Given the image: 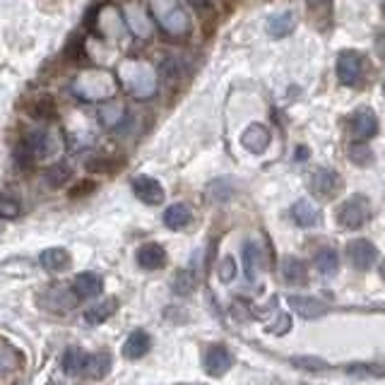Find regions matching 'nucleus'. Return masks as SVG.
<instances>
[{
	"instance_id": "f257e3e1",
	"label": "nucleus",
	"mask_w": 385,
	"mask_h": 385,
	"mask_svg": "<svg viewBox=\"0 0 385 385\" xmlns=\"http://www.w3.org/2000/svg\"><path fill=\"white\" fill-rule=\"evenodd\" d=\"M371 219V202L366 195H352L337 209V222L344 229H362Z\"/></svg>"
},
{
	"instance_id": "f03ea898",
	"label": "nucleus",
	"mask_w": 385,
	"mask_h": 385,
	"mask_svg": "<svg viewBox=\"0 0 385 385\" xmlns=\"http://www.w3.org/2000/svg\"><path fill=\"white\" fill-rule=\"evenodd\" d=\"M366 72V58L359 51H342L337 56V77L342 85L357 87Z\"/></svg>"
},
{
	"instance_id": "7ed1b4c3",
	"label": "nucleus",
	"mask_w": 385,
	"mask_h": 385,
	"mask_svg": "<svg viewBox=\"0 0 385 385\" xmlns=\"http://www.w3.org/2000/svg\"><path fill=\"white\" fill-rule=\"evenodd\" d=\"M347 258L352 262V267H357L359 272H366L376 265L378 260V248L366 238H354L347 243Z\"/></svg>"
},
{
	"instance_id": "20e7f679",
	"label": "nucleus",
	"mask_w": 385,
	"mask_h": 385,
	"mask_svg": "<svg viewBox=\"0 0 385 385\" xmlns=\"http://www.w3.org/2000/svg\"><path fill=\"white\" fill-rule=\"evenodd\" d=\"M309 188H311V193H313L315 198L328 200V198H333L335 193H340V188H342V178H340L337 171H330V169H318V171H313V176H311Z\"/></svg>"
},
{
	"instance_id": "39448f33",
	"label": "nucleus",
	"mask_w": 385,
	"mask_h": 385,
	"mask_svg": "<svg viewBox=\"0 0 385 385\" xmlns=\"http://www.w3.org/2000/svg\"><path fill=\"white\" fill-rule=\"evenodd\" d=\"M233 366V357L224 344H212L205 354V371L209 376H224Z\"/></svg>"
},
{
	"instance_id": "423d86ee",
	"label": "nucleus",
	"mask_w": 385,
	"mask_h": 385,
	"mask_svg": "<svg viewBox=\"0 0 385 385\" xmlns=\"http://www.w3.org/2000/svg\"><path fill=\"white\" fill-rule=\"evenodd\" d=\"M270 130L262 123H251L241 135V145L248 149L251 154H262L267 147H270Z\"/></svg>"
},
{
	"instance_id": "0eeeda50",
	"label": "nucleus",
	"mask_w": 385,
	"mask_h": 385,
	"mask_svg": "<svg viewBox=\"0 0 385 385\" xmlns=\"http://www.w3.org/2000/svg\"><path fill=\"white\" fill-rule=\"evenodd\" d=\"M378 133V118L371 109H359L352 116V135L357 140H368Z\"/></svg>"
},
{
	"instance_id": "6e6552de",
	"label": "nucleus",
	"mask_w": 385,
	"mask_h": 385,
	"mask_svg": "<svg viewBox=\"0 0 385 385\" xmlns=\"http://www.w3.org/2000/svg\"><path fill=\"white\" fill-rule=\"evenodd\" d=\"M22 152L29 159H41L51 152V135L46 130H32L27 138L22 140Z\"/></svg>"
},
{
	"instance_id": "1a4fd4ad",
	"label": "nucleus",
	"mask_w": 385,
	"mask_h": 385,
	"mask_svg": "<svg viewBox=\"0 0 385 385\" xmlns=\"http://www.w3.org/2000/svg\"><path fill=\"white\" fill-rule=\"evenodd\" d=\"M133 193L138 195L143 202L147 205H159L164 200V188L157 178H149V176H138L133 181Z\"/></svg>"
},
{
	"instance_id": "9d476101",
	"label": "nucleus",
	"mask_w": 385,
	"mask_h": 385,
	"mask_svg": "<svg viewBox=\"0 0 385 385\" xmlns=\"http://www.w3.org/2000/svg\"><path fill=\"white\" fill-rule=\"evenodd\" d=\"M289 306L301 315V318H320L328 313V304L313 296H289Z\"/></svg>"
},
{
	"instance_id": "9b49d317",
	"label": "nucleus",
	"mask_w": 385,
	"mask_h": 385,
	"mask_svg": "<svg viewBox=\"0 0 385 385\" xmlns=\"http://www.w3.org/2000/svg\"><path fill=\"white\" fill-rule=\"evenodd\" d=\"M138 265L143 270H162L167 265V251L159 243H145L138 248Z\"/></svg>"
},
{
	"instance_id": "f8f14e48",
	"label": "nucleus",
	"mask_w": 385,
	"mask_h": 385,
	"mask_svg": "<svg viewBox=\"0 0 385 385\" xmlns=\"http://www.w3.org/2000/svg\"><path fill=\"white\" fill-rule=\"evenodd\" d=\"M72 289L80 299H92V296H99L104 291V280L96 272H80L72 282Z\"/></svg>"
},
{
	"instance_id": "ddd939ff",
	"label": "nucleus",
	"mask_w": 385,
	"mask_h": 385,
	"mask_svg": "<svg viewBox=\"0 0 385 385\" xmlns=\"http://www.w3.org/2000/svg\"><path fill=\"white\" fill-rule=\"evenodd\" d=\"M291 219H294L299 227L309 229V227H315V224L320 222V212L311 200L304 198V200H296V202L291 205Z\"/></svg>"
},
{
	"instance_id": "4468645a",
	"label": "nucleus",
	"mask_w": 385,
	"mask_h": 385,
	"mask_svg": "<svg viewBox=\"0 0 385 385\" xmlns=\"http://www.w3.org/2000/svg\"><path fill=\"white\" fill-rule=\"evenodd\" d=\"M282 277H284L287 284H306V280H309V267H306V262L301 260V258H284L282 260Z\"/></svg>"
},
{
	"instance_id": "2eb2a0df",
	"label": "nucleus",
	"mask_w": 385,
	"mask_h": 385,
	"mask_svg": "<svg viewBox=\"0 0 385 385\" xmlns=\"http://www.w3.org/2000/svg\"><path fill=\"white\" fill-rule=\"evenodd\" d=\"M149 347H152V337H149L145 330H135V333H130V337L125 340L123 357L125 359H143L145 354L149 352Z\"/></svg>"
},
{
	"instance_id": "dca6fc26",
	"label": "nucleus",
	"mask_w": 385,
	"mask_h": 385,
	"mask_svg": "<svg viewBox=\"0 0 385 385\" xmlns=\"http://www.w3.org/2000/svg\"><path fill=\"white\" fill-rule=\"evenodd\" d=\"M39 262H41L48 272H63L70 267V253L58 246L46 248V251H41V256H39Z\"/></svg>"
},
{
	"instance_id": "f3484780",
	"label": "nucleus",
	"mask_w": 385,
	"mask_h": 385,
	"mask_svg": "<svg viewBox=\"0 0 385 385\" xmlns=\"http://www.w3.org/2000/svg\"><path fill=\"white\" fill-rule=\"evenodd\" d=\"M159 22H162V27L171 34H183V32H188V27H191L188 14L183 12L178 5H171L169 12H159Z\"/></svg>"
},
{
	"instance_id": "a211bd4d",
	"label": "nucleus",
	"mask_w": 385,
	"mask_h": 385,
	"mask_svg": "<svg viewBox=\"0 0 385 385\" xmlns=\"http://www.w3.org/2000/svg\"><path fill=\"white\" fill-rule=\"evenodd\" d=\"M193 219V212L188 205L183 202H176L171 205V207H167V212H164V224H167L169 229H174V231H178V229H186L188 224H191Z\"/></svg>"
},
{
	"instance_id": "6ab92c4d",
	"label": "nucleus",
	"mask_w": 385,
	"mask_h": 385,
	"mask_svg": "<svg viewBox=\"0 0 385 385\" xmlns=\"http://www.w3.org/2000/svg\"><path fill=\"white\" fill-rule=\"evenodd\" d=\"M291 29H294V14H291V12L272 14V17L265 22V32L270 34L272 39H284V37H289Z\"/></svg>"
},
{
	"instance_id": "aec40b11",
	"label": "nucleus",
	"mask_w": 385,
	"mask_h": 385,
	"mask_svg": "<svg viewBox=\"0 0 385 385\" xmlns=\"http://www.w3.org/2000/svg\"><path fill=\"white\" fill-rule=\"evenodd\" d=\"M87 362H90V357H87L82 349H67V352L63 354V371H65L67 376L85 373L87 371Z\"/></svg>"
},
{
	"instance_id": "412c9836",
	"label": "nucleus",
	"mask_w": 385,
	"mask_h": 385,
	"mask_svg": "<svg viewBox=\"0 0 385 385\" xmlns=\"http://www.w3.org/2000/svg\"><path fill=\"white\" fill-rule=\"evenodd\" d=\"M116 309H118V301H116V299H106V301H101L99 306H94V309L87 311L85 320L90 325H101V323H106V320H109L111 315L116 313Z\"/></svg>"
},
{
	"instance_id": "4be33fe9",
	"label": "nucleus",
	"mask_w": 385,
	"mask_h": 385,
	"mask_svg": "<svg viewBox=\"0 0 385 385\" xmlns=\"http://www.w3.org/2000/svg\"><path fill=\"white\" fill-rule=\"evenodd\" d=\"M337 267H340V258L333 248H323V251L315 256V270H318L320 275H335Z\"/></svg>"
},
{
	"instance_id": "5701e85b",
	"label": "nucleus",
	"mask_w": 385,
	"mask_h": 385,
	"mask_svg": "<svg viewBox=\"0 0 385 385\" xmlns=\"http://www.w3.org/2000/svg\"><path fill=\"white\" fill-rule=\"evenodd\" d=\"M243 265H246V277L248 280H256L258 265H260V251L253 241L243 243Z\"/></svg>"
},
{
	"instance_id": "b1692460",
	"label": "nucleus",
	"mask_w": 385,
	"mask_h": 385,
	"mask_svg": "<svg viewBox=\"0 0 385 385\" xmlns=\"http://www.w3.org/2000/svg\"><path fill=\"white\" fill-rule=\"evenodd\" d=\"M109 371H111V357L106 352H101V354H94V357H90L85 373H87V376H92V378H104Z\"/></svg>"
},
{
	"instance_id": "393cba45",
	"label": "nucleus",
	"mask_w": 385,
	"mask_h": 385,
	"mask_svg": "<svg viewBox=\"0 0 385 385\" xmlns=\"http://www.w3.org/2000/svg\"><path fill=\"white\" fill-rule=\"evenodd\" d=\"M289 364L296 368H301V371H309V373H323L330 368L328 362H323L320 357H291Z\"/></svg>"
},
{
	"instance_id": "a878e982",
	"label": "nucleus",
	"mask_w": 385,
	"mask_h": 385,
	"mask_svg": "<svg viewBox=\"0 0 385 385\" xmlns=\"http://www.w3.org/2000/svg\"><path fill=\"white\" fill-rule=\"evenodd\" d=\"M19 212H22V207H19L17 200H14L12 195H8V193H0V217L17 219Z\"/></svg>"
},
{
	"instance_id": "bb28decb",
	"label": "nucleus",
	"mask_w": 385,
	"mask_h": 385,
	"mask_svg": "<svg viewBox=\"0 0 385 385\" xmlns=\"http://www.w3.org/2000/svg\"><path fill=\"white\" fill-rule=\"evenodd\" d=\"M347 371L354 376H385V364H354Z\"/></svg>"
},
{
	"instance_id": "cd10ccee",
	"label": "nucleus",
	"mask_w": 385,
	"mask_h": 385,
	"mask_svg": "<svg viewBox=\"0 0 385 385\" xmlns=\"http://www.w3.org/2000/svg\"><path fill=\"white\" fill-rule=\"evenodd\" d=\"M195 289V277L191 275V272H178L176 275V280H174V291L176 294H181V296H188L191 291Z\"/></svg>"
},
{
	"instance_id": "c85d7f7f",
	"label": "nucleus",
	"mask_w": 385,
	"mask_h": 385,
	"mask_svg": "<svg viewBox=\"0 0 385 385\" xmlns=\"http://www.w3.org/2000/svg\"><path fill=\"white\" fill-rule=\"evenodd\" d=\"M349 159H352L354 164H359V167H366V164H371L373 154L366 145H354V147L349 149Z\"/></svg>"
},
{
	"instance_id": "c756f323",
	"label": "nucleus",
	"mask_w": 385,
	"mask_h": 385,
	"mask_svg": "<svg viewBox=\"0 0 385 385\" xmlns=\"http://www.w3.org/2000/svg\"><path fill=\"white\" fill-rule=\"evenodd\" d=\"M67 176H70V171H67V167H63V164H61V167H53L51 171L46 174L48 183H51L53 188H56V186H63V183L67 181Z\"/></svg>"
},
{
	"instance_id": "7c9ffc66",
	"label": "nucleus",
	"mask_w": 385,
	"mask_h": 385,
	"mask_svg": "<svg viewBox=\"0 0 385 385\" xmlns=\"http://www.w3.org/2000/svg\"><path fill=\"white\" fill-rule=\"evenodd\" d=\"M233 275H236V262H233V258H224V262H222V280L231 282Z\"/></svg>"
},
{
	"instance_id": "2f4dec72",
	"label": "nucleus",
	"mask_w": 385,
	"mask_h": 385,
	"mask_svg": "<svg viewBox=\"0 0 385 385\" xmlns=\"http://www.w3.org/2000/svg\"><path fill=\"white\" fill-rule=\"evenodd\" d=\"M34 114H37V118H48V116L53 114V104L48 99H43L41 104H37V109H34Z\"/></svg>"
},
{
	"instance_id": "473e14b6",
	"label": "nucleus",
	"mask_w": 385,
	"mask_h": 385,
	"mask_svg": "<svg viewBox=\"0 0 385 385\" xmlns=\"http://www.w3.org/2000/svg\"><path fill=\"white\" fill-rule=\"evenodd\" d=\"M287 330H289V315L282 313V315H280V323L272 325V333H275V335H284Z\"/></svg>"
},
{
	"instance_id": "72a5a7b5",
	"label": "nucleus",
	"mask_w": 385,
	"mask_h": 385,
	"mask_svg": "<svg viewBox=\"0 0 385 385\" xmlns=\"http://www.w3.org/2000/svg\"><path fill=\"white\" fill-rule=\"evenodd\" d=\"M378 53H381V58L385 61V32L381 34V39H378Z\"/></svg>"
},
{
	"instance_id": "f704fd0d",
	"label": "nucleus",
	"mask_w": 385,
	"mask_h": 385,
	"mask_svg": "<svg viewBox=\"0 0 385 385\" xmlns=\"http://www.w3.org/2000/svg\"><path fill=\"white\" fill-rule=\"evenodd\" d=\"M381 275H383V280H385V262L381 265Z\"/></svg>"
},
{
	"instance_id": "c9c22d12",
	"label": "nucleus",
	"mask_w": 385,
	"mask_h": 385,
	"mask_svg": "<svg viewBox=\"0 0 385 385\" xmlns=\"http://www.w3.org/2000/svg\"><path fill=\"white\" fill-rule=\"evenodd\" d=\"M383 12H385V0H383Z\"/></svg>"
},
{
	"instance_id": "e433bc0d",
	"label": "nucleus",
	"mask_w": 385,
	"mask_h": 385,
	"mask_svg": "<svg viewBox=\"0 0 385 385\" xmlns=\"http://www.w3.org/2000/svg\"><path fill=\"white\" fill-rule=\"evenodd\" d=\"M200 3H205V0H200Z\"/></svg>"
}]
</instances>
